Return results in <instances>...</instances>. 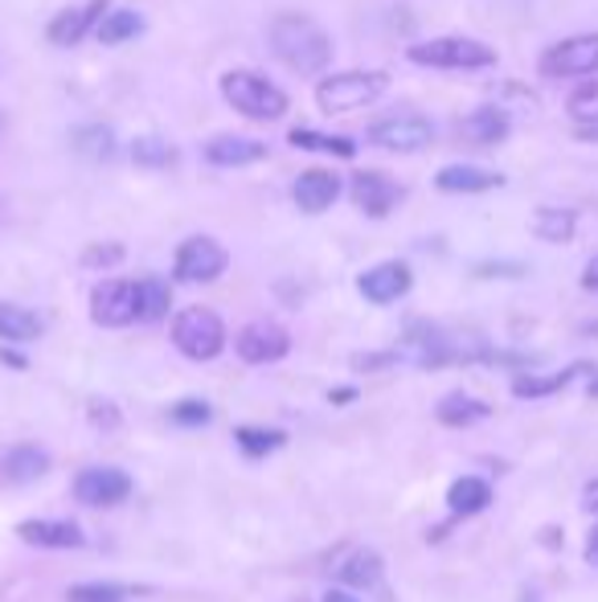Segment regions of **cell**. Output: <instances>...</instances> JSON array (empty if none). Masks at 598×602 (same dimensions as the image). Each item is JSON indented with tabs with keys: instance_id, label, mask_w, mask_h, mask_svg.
Masks as SVG:
<instances>
[{
	"instance_id": "6da1fadb",
	"label": "cell",
	"mask_w": 598,
	"mask_h": 602,
	"mask_svg": "<svg viewBox=\"0 0 598 602\" xmlns=\"http://www.w3.org/2000/svg\"><path fill=\"white\" fill-rule=\"evenodd\" d=\"M271 50L287 70L308 74V79H312V74H324L328 62H332V38L316 25L312 17H299V13L275 17Z\"/></svg>"
},
{
	"instance_id": "7a4b0ae2",
	"label": "cell",
	"mask_w": 598,
	"mask_h": 602,
	"mask_svg": "<svg viewBox=\"0 0 598 602\" xmlns=\"http://www.w3.org/2000/svg\"><path fill=\"white\" fill-rule=\"evenodd\" d=\"M385 86H390V79L381 70H340L316 86V103L324 115H353V111L378 103Z\"/></svg>"
},
{
	"instance_id": "3957f363",
	"label": "cell",
	"mask_w": 598,
	"mask_h": 602,
	"mask_svg": "<svg viewBox=\"0 0 598 602\" xmlns=\"http://www.w3.org/2000/svg\"><path fill=\"white\" fill-rule=\"evenodd\" d=\"M221 94L234 111H243L246 120H279L287 111V94L255 70H230L221 79Z\"/></svg>"
},
{
	"instance_id": "277c9868",
	"label": "cell",
	"mask_w": 598,
	"mask_h": 602,
	"mask_svg": "<svg viewBox=\"0 0 598 602\" xmlns=\"http://www.w3.org/2000/svg\"><path fill=\"white\" fill-rule=\"evenodd\" d=\"M410 62L431 70H488L496 67V50L476 38H431L410 45Z\"/></svg>"
},
{
	"instance_id": "5b68a950",
	"label": "cell",
	"mask_w": 598,
	"mask_h": 602,
	"mask_svg": "<svg viewBox=\"0 0 598 602\" xmlns=\"http://www.w3.org/2000/svg\"><path fill=\"white\" fill-rule=\"evenodd\" d=\"M173 345L193 361H214L226 348V328L209 308H185L173 320Z\"/></svg>"
},
{
	"instance_id": "8992f818",
	"label": "cell",
	"mask_w": 598,
	"mask_h": 602,
	"mask_svg": "<svg viewBox=\"0 0 598 602\" xmlns=\"http://www.w3.org/2000/svg\"><path fill=\"white\" fill-rule=\"evenodd\" d=\"M545 79H586V74H598V33H578V38H566L558 45H549L537 62Z\"/></svg>"
},
{
	"instance_id": "52a82bcc",
	"label": "cell",
	"mask_w": 598,
	"mask_h": 602,
	"mask_svg": "<svg viewBox=\"0 0 598 602\" xmlns=\"http://www.w3.org/2000/svg\"><path fill=\"white\" fill-rule=\"evenodd\" d=\"M226 263H230V255L221 251V242L197 234V238L181 242L177 263H173V275H177L181 283H214L221 271H226Z\"/></svg>"
},
{
	"instance_id": "ba28073f",
	"label": "cell",
	"mask_w": 598,
	"mask_h": 602,
	"mask_svg": "<svg viewBox=\"0 0 598 602\" xmlns=\"http://www.w3.org/2000/svg\"><path fill=\"white\" fill-rule=\"evenodd\" d=\"M369 144L385 147V152H422L435 144V123L422 115H390L369 127Z\"/></svg>"
},
{
	"instance_id": "9c48e42d",
	"label": "cell",
	"mask_w": 598,
	"mask_h": 602,
	"mask_svg": "<svg viewBox=\"0 0 598 602\" xmlns=\"http://www.w3.org/2000/svg\"><path fill=\"white\" fill-rule=\"evenodd\" d=\"M91 320L103 328H127L132 320H140L136 304V283L132 279H107L91 292Z\"/></svg>"
},
{
	"instance_id": "30bf717a",
	"label": "cell",
	"mask_w": 598,
	"mask_h": 602,
	"mask_svg": "<svg viewBox=\"0 0 598 602\" xmlns=\"http://www.w3.org/2000/svg\"><path fill=\"white\" fill-rule=\"evenodd\" d=\"M74 496L82 504H91V509H111V504H120V500L132 496V480L120 468H86L74 480Z\"/></svg>"
},
{
	"instance_id": "8fae6325",
	"label": "cell",
	"mask_w": 598,
	"mask_h": 602,
	"mask_svg": "<svg viewBox=\"0 0 598 602\" xmlns=\"http://www.w3.org/2000/svg\"><path fill=\"white\" fill-rule=\"evenodd\" d=\"M287 348H291V336L271 320H255L238 333V357L246 365H271L287 357Z\"/></svg>"
},
{
	"instance_id": "7c38bea8",
	"label": "cell",
	"mask_w": 598,
	"mask_h": 602,
	"mask_svg": "<svg viewBox=\"0 0 598 602\" xmlns=\"http://www.w3.org/2000/svg\"><path fill=\"white\" fill-rule=\"evenodd\" d=\"M353 201L369 217H385L402 201V185L390 173L365 169V173H353Z\"/></svg>"
},
{
	"instance_id": "4fadbf2b",
	"label": "cell",
	"mask_w": 598,
	"mask_h": 602,
	"mask_svg": "<svg viewBox=\"0 0 598 602\" xmlns=\"http://www.w3.org/2000/svg\"><path fill=\"white\" fill-rule=\"evenodd\" d=\"M410 283H414V275H410L406 263H378L357 279V287L369 304H394L410 292Z\"/></svg>"
},
{
	"instance_id": "5bb4252c",
	"label": "cell",
	"mask_w": 598,
	"mask_h": 602,
	"mask_svg": "<svg viewBox=\"0 0 598 602\" xmlns=\"http://www.w3.org/2000/svg\"><path fill=\"white\" fill-rule=\"evenodd\" d=\"M291 197L303 214H324L328 205L340 197V176L332 169H308V173L296 176V188Z\"/></svg>"
},
{
	"instance_id": "9a60e30c",
	"label": "cell",
	"mask_w": 598,
	"mask_h": 602,
	"mask_svg": "<svg viewBox=\"0 0 598 602\" xmlns=\"http://www.w3.org/2000/svg\"><path fill=\"white\" fill-rule=\"evenodd\" d=\"M205 161L218 169H246V164L267 161V144L262 140H246V135H214L205 144Z\"/></svg>"
},
{
	"instance_id": "2e32d148",
	"label": "cell",
	"mask_w": 598,
	"mask_h": 602,
	"mask_svg": "<svg viewBox=\"0 0 598 602\" xmlns=\"http://www.w3.org/2000/svg\"><path fill=\"white\" fill-rule=\"evenodd\" d=\"M103 9H107V0H86L82 9L58 13L54 21H50V41H54V45H74V41H82L91 29H99L103 17H107Z\"/></svg>"
},
{
	"instance_id": "e0dca14e",
	"label": "cell",
	"mask_w": 598,
	"mask_h": 602,
	"mask_svg": "<svg viewBox=\"0 0 598 602\" xmlns=\"http://www.w3.org/2000/svg\"><path fill=\"white\" fill-rule=\"evenodd\" d=\"M501 185L504 176L492 173V169H480V164H447L435 176V188H443V193H488V188Z\"/></svg>"
},
{
	"instance_id": "ac0fdd59",
	"label": "cell",
	"mask_w": 598,
	"mask_h": 602,
	"mask_svg": "<svg viewBox=\"0 0 598 602\" xmlns=\"http://www.w3.org/2000/svg\"><path fill=\"white\" fill-rule=\"evenodd\" d=\"M21 541L38 549H79L82 545V529L74 521H25L21 529Z\"/></svg>"
},
{
	"instance_id": "d6986e66",
	"label": "cell",
	"mask_w": 598,
	"mask_h": 602,
	"mask_svg": "<svg viewBox=\"0 0 598 602\" xmlns=\"http://www.w3.org/2000/svg\"><path fill=\"white\" fill-rule=\"evenodd\" d=\"M504 135H508V115L501 108H476L467 120H463V140L467 144H480V147H492L501 144Z\"/></svg>"
},
{
	"instance_id": "ffe728a7",
	"label": "cell",
	"mask_w": 598,
	"mask_h": 602,
	"mask_svg": "<svg viewBox=\"0 0 598 602\" xmlns=\"http://www.w3.org/2000/svg\"><path fill=\"white\" fill-rule=\"evenodd\" d=\"M50 468V456L41 451V447H13L9 456L0 459V476L9 483H29L38 480L41 471Z\"/></svg>"
},
{
	"instance_id": "44dd1931",
	"label": "cell",
	"mask_w": 598,
	"mask_h": 602,
	"mask_svg": "<svg viewBox=\"0 0 598 602\" xmlns=\"http://www.w3.org/2000/svg\"><path fill=\"white\" fill-rule=\"evenodd\" d=\"M492 500V488L484 480H476V476H463V480L451 483L447 492V504L455 517H472V512H484Z\"/></svg>"
},
{
	"instance_id": "7402d4cb",
	"label": "cell",
	"mask_w": 598,
	"mask_h": 602,
	"mask_svg": "<svg viewBox=\"0 0 598 602\" xmlns=\"http://www.w3.org/2000/svg\"><path fill=\"white\" fill-rule=\"evenodd\" d=\"M0 336H4V340H17V345H25V340H38V336H41V320L29 308H17V304H0Z\"/></svg>"
},
{
	"instance_id": "603a6c76",
	"label": "cell",
	"mask_w": 598,
	"mask_h": 602,
	"mask_svg": "<svg viewBox=\"0 0 598 602\" xmlns=\"http://www.w3.org/2000/svg\"><path fill=\"white\" fill-rule=\"evenodd\" d=\"M144 29V17L136 13V9H115V13H107L103 21H99V41L103 45H123V41H132Z\"/></svg>"
},
{
	"instance_id": "cb8c5ba5",
	"label": "cell",
	"mask_w": 598,
	"mask_h": 602,
	"mask_svg": "<svg viewBox=\"0 0 598 602\" xmlns=\"http://www.w3.org/2000/svg\"><path fill=\"white\" fill-rule=\"evenodd\" d=\"M136 304H140V320L152 324L168 316V304H173V292L164 279H140L136 283Z\"/></svg>"
},
{
	"instance_id": "d4e9b609",
	"label": "cell",
	"mask_w": 598,
	"mask_h": 602,
	"mask_svg": "<svg viewBox=\"0 0 598 602\" xmlns=\"http://www.w3.org/2000/svg\"><path fill=\"white\" fill-rule=\"evenodd\" d=\"M574 229H578L574 210H537V217H533V234L545 242H570Z\"/></svg>"
},
{
	"instance_id": "484cf974",
	"label": "cell",
	"mask_w": 598,
	"mask_h": 602,
	"mask_svg": "<svg viewBox=\"0 0 598 602\" xmlns=\"http://www.w3.org/2000/svg\"><path fill=\"white\" fill-rule=\"evenodd\" d=\"M70 144L79 147L86 161H107L111 152H115V135L103 123H86V127H79V132L70 135Z\"/></svg>"
},
{
	"instance_id": "4316f807",
	"label": "cell",
	"mask_w": 598,
	"mask_h": 602,
	"mask_svg": "<svg viewBox=\"0 0 598 602\" xmlns=\"http://www.w3.org/2000/svg\"><path fill=\"white\" fill-rule=\"evenodd\" d=\"M132 161L144 169H168V164H177V144H168L164 135H140L132 144Z\"/></svg>"
},
{
	"instance_id": "83f0119b",
	"label": "cell",
	"mask_w": 598,
	"mask_h": 602,
	"mask_svg": "<svg viewBox=\"0 0 598 602\" xmlns=\"http://www.w3.org/2000/svg\"><path fill=\"white\" fill-rule=\"evenodd\" d=\"M488 415V406L476 398H467V394H451V398L439 401V418L447 422V427H467V422H476V418Z\"/></svg>"
},
{
	"instance_id": "f1b7e54d",
	"label": "cell",
	"mask_w": 598,
	"mask_h": 602,
	"mask_svg": "<svg viewBox=\"0 0 598 602\" xmlns=\"http://www.w3.org/2000/svg\"><path fill=\"white\" fill-rule=\"evenodd\" d=\"M340 578H344L349 586H378V578H381V558L373 553V549H361V553H353L349 562L340 565Z\"/></svg>"
},
{
	"instance_id": "f546056e",
	"label": "cell",
	"mask_w": 598,
	"mask_h": 602,
	"mask_svg": "<svg viewBox=\"0 0 598 602\" xmlns=\"http://www.w3.org/2000/svg\"><path fill=\"white\" fill-rule=\"evenodd\" d=\"M234 439H238V447H243L250 459H262V456H271V451H279V447H283V430L238 427V430H234Z\"/></svg>"
},
{
	"instance_id": "4dcf8cb0",
	"label": "cell",
	"mask_w": 598,
	"mask_h": 602,
	"mask_svg": "<svg viewBox=\"0 0 598 602\" xmlns=\"http://www.w3.org/2000/svg\"><path fill=\"white\" fill-rule=\"evenodd\" d=\"M582 369L586 365H574V369H566V374H549V377H517L513 394H517V398H545V394H554V389L570 386Z\"/></svg>"
},
{
	"instance_id": "1f68e13d",
	"label": "cell",
	"mask_w": 598,
	"mask_h": 602,
	"mask_svg": "<svg viewBox=\"0 0 598 602\" xmlns=\"http://www.w3.org/2000/svg\"><path fill=\"white\" fill-rule=\"evenodd\" d=\"M578 127H598V82H586L578 91L570 94V103H566Z\"/></svg>"
},
{
	"instance_id": "d6a6232c",
	"label": "cell",
	"mask_w": 598,
	"mask_h": 602,
	"mask_svg": "<svg viewBox=\"0 0 598 602\" xmlns=\"http://www.w3.org/2000/svg\"><path fill=\"white\" fill-rule=\"evenodd\" d=\"M296 147H320L332 156H353V140H340V135H316V132H291L287 135Z\"/></svg>"
},
{
	"instance_id": "836d02e7",
	"label": "cell",
	"mask_w": 598,
	"mask_h": 602,
	"mask_svg": "<svg viewBox=\"0 0 598 602\" xmlns=\"http://www.w3.org/2000/svg\"><path fill=\"white\" fill-rule=\"evenodd\" d=\"M66 599L70 602H123L127 599V590L111 586V582H91V586H74Z\"/></svg>"
},
{
	"instance_id": "e575fe53",
	"label": "cell",
	"mask_w": 598,
	"mask_h": 602,
	"mask_svg": "<svg viewBox=\"0 0 598 602\" xmlns=\"http://www.w3.org/2000/svg\"><path fill=\"white\" fill-rule=\"evenodd\" d=\"M173 422H181V427H202V422H209V406L197 398H185L173 406Z\"/></svg>"
},
{
	"instance_id": "d590c367",
	"label": "cell",
	"mask_w": 598,
	"mask_h": 602,
	"mask_svg": "<svg viewBox=\"0 0 598 602\" xmlns=\"http://www.w3.org/2000/svg\"><path fill=\"white\" fill-rule=\"evenodd\" d=\"M120 258H123L120 246H91L82 263H86V267H111V263H120Z\"/></svg>"
},
{
	"instance_id": "8d00e7d4",
	"label": "cell",
	"mask_w": 598,
	"mask_h": 602,
	"mask_svg": "<svg viewBox=\"0 0 598 602\" xmlns=\"http://www.w3.org/2000/svg\"><path fill=\"white\" fill-rule=\"evenodd\" d=\"M91 422H95V427H120V415H115V406H107V401H95V406H91Z\"/></svg>"
},
{
	"instance_id": "74e56055",
	"label": "cell",
	"mask_w": 598,
	"mask_h": 602,
	"mask_svg": "<svg viewBox=\"0 0 598 602\" xmlns=\"http://www.w3.org/2000/svg\"><path fill=\"white\" fill-rule=\"evenodd\" d=\"M357 369H381V365H394V353H369V357H353Z\"/></svg>"
},
{
	"instance_id": "f35d334b",
	"label": "cell",
	"mask_w": 598,
	"mask_h": 602,
	"mask_svg": "<svg viewBox=\"0 0 598 602\" xmlns=\"http://www.w3.org/2000/svg\"><path fill=\"white\" fill-rule=\"evenodd\" d=\"M582 287H590V292H598V255L586 263V271H582Z\"/></svg>"
},
{
	"instance_id": "ab89813d",
	"label": "cell",
	"mask_w": 598,
	"mask_h": 602,
	"mask_svg": "<svg viewBox=\"0 0 598 602\" xmlns=\"http://www.w3.org/2000/svg\"><path fill=\"white\" fill-rule=\"evenodd\" d=\"M324 602H361L357 594H349V590H328Z\"/></svg>"
},
{
	"instance_id": "60d3db41",
	"label": "cell",
	"mask_w": 598,
	"mask_h": 602,
	"mask_svg": "<svg viewBox=\"0 0 598 602\" xmlns=\"http://www.w3.org/2000/svg\"><path fill=\"white\" fill-rule=\"evenodd\" d=\"M586 562L598 565V529L590 533V541H586Z\"/></svg>"
},
{
	"instance_id": "b9f144b4",
	"label": "cell",
	"mask_w": 598,
	"mask_h": 602,
	"mask_svg": "<svg viewBox=\"0 0 598 602\" xmlns=\"http://www.w3.org/2000/svg\"><path fill=\"white\" fill-rule=\"evenodd\" d=\"M582 504H586L590 512H598V480L590 483V488H586V500H582Z\"/></svg>"
},
{
	"instance_id": "7bdbcfd3",
	"label": "cell",
	"mask_w": 598,
	"mask_h": 602,
	"mask_svg": "<svg viewBox=\"0 0 598 602\" xmlns=\"http://www.w3.org/2000/svg\"><path fill=\"white\" fill-rule=\"evenodd\" d=\"M0 361H4V365H17V369H25V361H21L17 353H4V348H0Z\"/></svg>"
},
{
	"instance_id": "ee69618b",
	"label": "cell",
	"mask_w": 598,
	"mask_h": 602,
	"mask_svg": "<svg viewBox=\"0 0 598 602\" xmlns=\"http://www.w3.org/2000/svg\"><path fill=\"white\" fill-rule=\"evenodd\" d=\"M332 401H337V406H344V401H353V389H337V394H332Z\"/></svg>"
},
{
	"instance_id": "f6af8a7d",
	"label": "cell",
	"mask_w": 598,
	"mask_h": 602,
	"mask_svg": "<svg viewBox=\"0 0 598 602\" xmlns=\"http://www.w3.org/2000/svg\"><path fill=\"white\" fill-rule=\"evenodd\" d=\"M578 140H598V127H578Z\"/></svg>"
},
{
	"instance_id": "bcb514c9",
	"label": "cell",
	"mask_w": 598,
	"mask_h": 602,
	"mask_svg": "<svg viewBox=\"0 0 598 602\" xmlns=\"http://www.w3.org/2000/svg\"><path fill=\"white\" fill-rule=\"evenodd\" d=\"M590 394H595V398H598V381H595V386H590Z\"/></svg>"
}]
</instances>
